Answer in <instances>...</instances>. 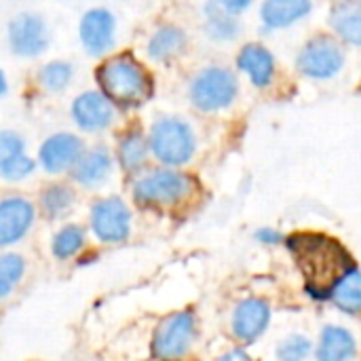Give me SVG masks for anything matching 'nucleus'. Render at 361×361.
<instances>
[{"label":"nucleus","mask_w":361,"mask_h":361,"mask_svg":"<svg viewBox=\"0 0 361 361\" xmlns=\"http://www.w3.org/2000/svg\"><path fill=\"white\" fill-rule=\"evenodd\" d=\"M290 250L313 292H332V288L351 271L349 252L326 235H296Z\"/></svg>","instance_id":"f257e3e1"},{"label":"nucleus","mask_w":361,"mask_h":361,"mask_svg":"<svg viewBox=\"0 0 361 361\" xmlns=\"http://www.w3.org/2000/svg\"><path fill=\"white\" fill-rule=\"evenodd\" d=\"M95 80L114 106L133 108L152 95V78L146 68L129 53L108 57L97 70Z\"/></svg>","instance_id":"f03ea898"},{"label":"nucleus","mask_w":361,"mask_h":361,"mask_svg":"<svg viewBox=\"0 0 361 361\" xmlns=\"http://www.w3.org/2000/svg\"><path fill=\"white\" fill-rule=\"evenodd\" d=\"M195 180L178 169H154L133 184V199L144 207H176L195 192Z\"/></svg>","instance_id":"7ed1b4c3"},{"label":"nucleus","mask_w":361,"mask_h":361,"mask_svg":"<svg viewBox=\"0 0 361 361\" xmlns=\"http://www.w3.org/2000/svg\"><path fill=\"white\" fill-rule=\"evenodd\" d=\"M195 133L182 118L163 116L150 127L148 148L165 165L178 167L188 163L195 154Z\"/></svg>","instance_id":"20e7f679"},{"label":"nucleus","mask_w":361,"mask_h":361,"mask_svg":"<svg viewBox=\"0 0 361 361\" xmlns=\"http://www.w3.org/2000/svg\"><path fill=\"white\" fill-rule=\"evenodd\" d=\"M237 78L231 70L209 66L190 82V99L203 112H216L233 104L237 97Z\"/></svg>","instance_id":"39448f33"},{"label":"nucleus","mask_w":361,"mask_h":361,"mask_svg":"<svg viewBox=\"0 0 361 361\" xmlns=\"http://www.w3.org/2000/svg\"><path fill=\"white\" fill-rule=\"evenodd\" d=\"M195 315L190 311H180L165 317L154 330L152 355L161 361H176L184 357L195 338Z\"/></svg>","instance_id":"423d86ee"},{"label":"nucleus","mask_w":361,"mask_h":361,"mask_svg":"<svg viewBox=\"0 0 361 361\" xmlns=\"http://www.w3.org/2000/svg\"><path fill=\"white\" fill-rule=\"evenodd\" d=\"M6 38H8L11 51L27 59L42 55L51 42V34H49V25L44 17H40L38 13H30V11L19 13L8 21Z\"/></svg>","instance_id":"0eeeda50"},{"label":"nucleus","mask_w":361,"mask_h":361,"mask_svg":"<svg viewBox=\"0 0 361 361\" xmlns=\"http://www.w3.org/2000/svg\"><path fill=\"white\" fill-rule=\"evenodd\" d=\"M89 224H91V231L97 237V241L121 243L131 233V212L116 197L99 199L91 207Z\"/></svg>","instance_id":"6e6552de"},{"label":"nucleus","mask_w":361,"mask_h":361,"mask_svg":"<svg viewBox=\"0 0 361 361\" xmlns=\"http://www.w3.org/2000/svg\"><path fill=\"white\" fill-rule=\"evenodd\" d=\"M345 66V51L332 36H315L298 55V70L311 78H332Z\"/></svg>","instance_id":"1a4fd4ad"},{"label":"nucleus","mask_w":361,"mask_h":361,"mask_svg":"<svg viewBox=\"0 0 361 361\" xmlns=\"http://www.w3.org/2000/svg\"><path fill=\"white\" fill-rule=\"evenodd\" d=\"M85 154V144L74 133H55L47 137L38 150V163L47 173H63L74 169Z\"/></svg>","instance_id":"9d476101"},{"label":"nucleus","mask_w":361,"mask_h":361,"mask_svg":"<svg viewBox=\"0 0 361 361\" xmlns=\"http://www.w3.org/2000/svg\"><path fill=\"white\" fill-rule=\"evenodd\" d=\"M114 30H116V19L108 8L95 6L87 11L78 25L80 42L85 51L93 57L106 55L114 47Z\"/></svg>","instance_id":"9b49d317"},{"label":"nucleus","mask_w":361,"mask_h":361,"mask_svg":"<svg viewBox=\"0 0 361 361\" xmlns=\"http://www.w3.org/2000/svg\"><path fill=\"white\" fill-rule=\"evenodd\" d=\"M74 123L89 133L104 131L114 121V106L102 91H85L72 102Z\"/></svg>","instance_id":"f8f14e48"},{"label":"nucleus","mask_w":361,"mask_h":361,"mask_svg":"<svg viewBox=\"0 0 361 361\" xmlns=\"http://www.w3.org/2000/svg\"><path fill=\"white\" fill-rule=\"evenodd\" d=\"M34 205L25 197H6L0 201V247L21 241L34 224Z\"/></svg>","instance_id":"ddd939ff"},{"label":"nucleus","mask_w":361,"mask_h":361,"mask_svg":"<svg viewBox=\"0 0 361 361\" xmlns=\"http://www.w3.org/2000/svg\"><path fill=\"white\" fill-rule=\"evenodd\" d=\"M36 163L25 154V140L11 131H0V176L8 182L25 180L34 171Z\"/></svg>","instance_id":"4468645a"},{"label":"nucleus","mask_w":361,"mask_h":361,"mask_svg":"<svg viewBox=\"0 0 361 361\" xmlns=\"http://www.w3.org/2000/svg\"><path fill=\"white\" fill-rule=\"evenodd\" d=\"M269 319H271V309L264 300L260 298L241 300L233 313V334L241 343H252L267 330Z\"/></svg>","instance_id":"2eb2a0df"},{"label":"nucleus","mask_w":361,"mask_h":361,"mask_svg":"<svg viewBox=\"0 0 361 361\" xmlns=\"http://www.w3.org/2000/svg\"><path fill=\"white\" fill-rule=\"evenodd\" d=\"M112 173V154L106 146H95L80 157L76 167L72 169L74 180L85 188L102 186Z\"/></svg>","instance_id":"dca6fc26"},{"label":"nucleus","mask_w":361,"mask_h":361,"mask_svg":"<svg viewBox=\"0 0 361 361\" xmlns=\"http://www.w3.org/2000/svg\"><path fill=\"white\" fill-rule=\"evenodd\" d=\"M237 63L252 78V82L256 87H267L273 80L275 59H273L271 51L264 49V47H260V44H247V47H243V51L239 53Z\"/></svg>","instance_id":"f3484780"},{"label":"nucleus","mask_w":361,"mask_h":361,"mask_svg":"<svg viewBox=\"0 0 361 361\" xmlns=\"http://www.w3.org/2000/svg\"><path fill=\"white\" fill-rule=\"evenodd\" d=\"M355 357V338L349 330L330 326L322 332L317 360L319 361H351Z\"/></svg>","instance_id":"a211bd4d"},{"label":"nucleus","mask_w":361,"mask_h":361,"mask_svg":"<svg viewBox=\"0 0 361 361\" xmlns=\"http://www.w3.org/2000/svg\"><path fill=\"white\" fill-rule=\"evenodd\" d=\"M313 8L307 0H269L262 4V21L267 27H286L302 19Z\"/></svg>","instance_id":"6ab92c4d"},{"label":"nucleus","mask_w":361,"mask_h":361,"mask_svg":"<svg viewBox=\"0 0 361 361\" xmlns=\"http://www.w3.org/2000/svg\"><path fill=\"white\" fill-rule=\"evenodd\" d=\"M186 47V34L178 25H161L148 40V57L154 61H167L180 55Z\"/></svg>","instance_id":"aec40b11"},{"label":"nucleus","mask_w":361,"mask_h":361,"mask_svg":"<svg viewBox=\"0 0 361 361\" xmlns=\"http://www.w3.org/2000/svg\"><path fill=\"white\" fill-rule=\"evenodd\" d=\"M330 25L351 44L361 47V2H338L332 6Z\"/></svg>","instance_id":"412c9836"},{"label":"nucleus","mask_w":361,"mask_h":361,"mask_svg":"<svg viewBox=\"0 0 361 361\" xmlns=\"http://www.w3.org/2000/svg\"><path fill=\"white\" fill-rule=\"evenodd\" d=\"M205 32L214 40H233L239 34V21L222 2L205 4Z\"/></svg>","instance_id":"4be33fe9"},{"label":"nucleus","mask_w":361,"mask_h":361,"mask_svg":"<svg viewBox=\"0 0 361 361\" xmlns=\"http://www.w3.org/2000/svg\"><path fill=\"white\" fill-rule=\"evenodd\" d=\"M148 150V140L140 131H129L125 137H121L116 157L125 171H137L146 163Z\"/></svg>","instance_id":"5701e85b"},{"label":"nucleus","mask_w":361,"mask_h":361,"mask_svg":"<svg viewBox=\"0 0 361 361\" xmlns=\"http://www.w3.org/2000/svg\"><path fill=\"white\" fill-rule=\"evenodd\" d=\"M330 298L334 305L347 313H360L361 311V273L351 269L330 292Z\"/></svg>","instance_id":"b1692460"},{"label":"nucleus","mask_w":361,"mask_h":361,"mask_svg":"<svg viewBox=\"0 0 361 361\" xmlns=\"http://www.w3.org/2000/svg\"><path fill=\"white\" fill-rule=\"evenodd\" d=\"M76 195L66 184H51L40 195V209L47 218H61L72 209Z\"/></svg>","instance_id":"393cba45"},{"label":"nucleus","mask_w":361,"mask_h":361,"mask_svg":"<svg viewBox=\"0 0 361 361\" xmlns=\"http://www.w3.org/2000/svg\"><path fill=\"white\" fill-rule=\"evenodd\" d=\"M82 245H85V228L78 224H66L53 237L51 252L57 260H70L82 250Z\"/></svg>","instance_id":"a878e982"},{"label":"nucleus","mask_w":361,"mask_h":361,"mask_svg":"<svg viewBox=\"0 0 361 361\" xmlns=\"http://www.w3.org/2000/svg\"><path fill=\"white\" fill-rule=\"evenodd\" d=\"M72 76H74L72 63L61 61V59H55V61L44 63V66L38 70V85H40L44 91L57 93V91H63V89L70 85Z\"/></svg>","instance_id":"bb28decb"},{"label":"nucleus","mask_w":361,"mask_h":361,"mask_svg":"<svg viewBox=\"0 0 361 361\" xmlns=\"http://www.w3.org/2000/svg\"><path fill=\"white\" fill-rule=\"evenodd\" d=\"M25 275V260L19 254L0 256V300H4Z\"/></svg>","instance_id":"cd10ccee"},{"label":"nucleus","mask_w":361,"mask_h":361,"mask_svg":"<svg viewBox=\"0 0 361 361\" xmlns=\"http://www.w3.org/2000/svg\"><path fill=\"white\" fill-rule=\"evenodd\" d=\"M311 353V343L309 338L296 334L286 338L279 347H277V357L281 361H302L309 357Z\"/></svg>","instance_id":"c85d7f7f"},{"label":"nucleus","mask_w":361,"mask_h":361,"mask_svg":"<svg viewBox=\"0 0 361 361\" xmlns=\"http://www.w3.org/2000/svg\"><path fill=\"white\" fill-rule=\"evenodd\" d=\"M256 237H258V241H262V243H277V241H279V233H277V231H271V228L258 231Z\"/></svg>","instance_id":"c756f323"},{"label":"nucleus","mask_w":361,"mask_h":361,"mask_svg":"<svg viewBox=\"0 0 361 361\" xmlns=\"http://www.w3.org/2000/svg\"><path fill=\"white\" fill-rule=\"evenodd\" d=\"M218 361H250L247 357V353L245 351H239V349H235V351H228V353H224L222 357Z\"/></svg>","instance_id":"7c9ffc66"},{"label":"nucleus","mask_w":361,"mask_h":361,"mask_svg":"<svg viewBox=\"0 0 361 361\" xmlns=\"http://www.w3.org/2000/svg\"><path fill=\"white\" fill-rule=\"evenodd\" d=\"M222 4H224V8H226L228 13H233V15L250 6V2H222Z\"/></svg>","instance_id":"2f4dec72"},{"label":"nucleus","mask_w":361,"mask_h":361,"mask_svg":"<svg viewBox=\"0 0 361 361\" xmlns=\"http://www.w3.org/2000/svg\"><path fill=\"white\" fill-rule=\"evenodd\" d=\"M6 93V76H4V72L0 70V95H4Z\"/></svg>","instance_id":"473e14b6"}]
</instances>
